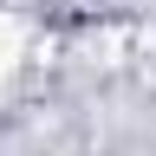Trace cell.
<instances>
[{
  "mask_svg": "<svg viewBox=\"0 0 156 156\" xmlns=\"http://www.w3.org/2000/svg\"><path fill=\"white\" fill-rule=\"evenodd\" d=\"M20 46H26V26H20L13 13H0V72L20 65Z\"/></svg>",
  "mask_w": 156,
  "mask_h": 156,
  "instance_id": "cell-1",
  "label": "cell"
}]
</instances>
